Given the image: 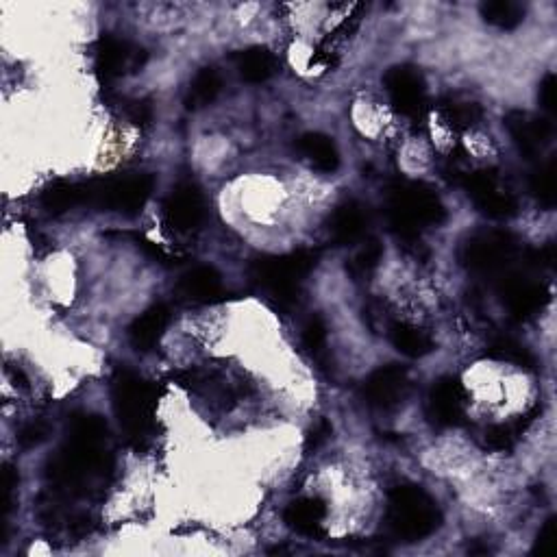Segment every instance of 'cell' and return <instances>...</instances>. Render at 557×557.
Returning <instances> with one entry per match:
<instances>
[{
	"label": "cell",
	"mask_w": 557,
	"mask_h": 557,
	"mask_svg": "<svg viewBox=\"0 0 557 557\" xmlns=\"http://www.w3.org/2000/svg\"><path fill=\"white\" fill-rule=\"evenodd\" d=\"M388 222L401 242L420 238V231L438 227L447 218L440 196L427 183L420 181H394L388 190Z\"/></svg>",
	"instance_id": "cell-1"
},
{
	"label": "cell",
	"mask_w": 557,
	"mask_h": 557,
	"mask_svg": "<svg viewBox=\"0 0 557 557\" xmlns=\"http://www.w3.org/2000/svg\"><path fill=\"white\" fill-rule=\"evenodd\" d=\"M159 392L142 379L140 375L131 373L127 368H118L114 379H111V405L118 423L125 431L127 442L135 449L142 447L148 431L153 427V416L157 407Z\"/></svg>",
	"instance_id": "cell-2"
},
{
	"label": "cell",
	"mask_w": 557,
	"mask_h": 557,
	"mask_svg": "<svg viewBox=\"0 0 557 557\" xmlns=\"http://www.w3.org/2000/svg\"><path fill=\"white\" fill-rule=\"evenodd\" d=\"M386 525L396 540L420 542L440 529L442 512L423 488L403 484L388 494Z\"/></svg>",
	"instance_id": "cell-3"
},
{
	"label": "cell",
	"mask_w": 557,
	"mask_h": 557,
	"mask_svg": "<svg viewBox=\"0 0 557 557\" xmlns=\"http://www.w3.org/2000/svg\"><path fill=\"white\" fill-rule=\"evenodd\" d=\"M320 251L301 249L288 255H264L253 259L249 275L255 286L270 294V299L281 307H290L299 299L301 281L318 264Z\"/></svg>",
	"instance_id": "cell-4"
},
{
	"label": "cell",
	"mask_w": 557,
	"mask_h": 557,
	"mask_svg": "<svg viewBox=\"0 0 557 557\" xmlns=\"http://www.w3.org/2000/svg\"><path fill=\"white\" fill-rule=\"evenodd\" d=\"M83 185V205L122 216H138L153 194L155 179L151 175L94 179Z\"/></svg>",
	"instance_id": "cell-5"
},
{
	"label": "cell",
	"mask_w": 557,
	"mask_h": 557,
	"mask_svg": "<svg viewBox=\"0 0 557 557\" xmlns=\"http://www.w3.org/2000/svg\"><path fill=\"white\" fill-rule=\"evenodd\" d=\"M521 255V246L510 231H481L462 244L460 262L475 275H501Z\"/></svg>",
	"instance_id": "cell-6"
},
{
	"label": "cell",
	"mask_w": 557,
	"mask_h": 557,
	"mask_svg": "<svg viewBox=\"0 0 557 557\" xmlns=\"http://www.w3.org/2000/svg\"><path fill=\"white\" fill-rule=\"evenodd\" d=\"M497 292L512 318L529 320L540 314L551 301V290L540 281L529 279L518 270H505L499 275Z\"/></svg>",
	"instance_id": "cell-7"
},
{
	"label": "cell",
	"mask_w": 557,
	"mask_h": 557,
	"mask_svg": "<svg viewBox=\"0 0 557 557\" xmlns=\"http://www.w3.org/2000/svg\"><path fill=\"white\" fill-rule=\"evenodd\" d=\"M394 111L401 116L418 118L427 103V85L423 74L414 66H394L383 77Z\"/></svg>",
	"instance_id": "cell-8"
},
{
	"label": "cell",
	"mask_w": 557,
	"mask_h": 557,
	"mask_svg": "<svg viewBox=\"0 0 557 557\" xmlns=\"http://www.w3.org/2000/svg\"><path fill=\"white\" fill-rule=\"evenodd\" d=\"M94 53V68L103 83L114 81L127 72L140 70L146 61V53L142 48L109 33L96 42Z\"/></svg>",
	"instance_id": "cell-9"
},
{
	"label": "cell",
	"mask_w": 557,
	"mask_h": 557,
	"mask_svg": "<svg viewBox=\"0 0 557 557\" xmlns=\"http://www.w3.org/2000/svg\"><path fill=\"white\" fill-rule=\"evenodd\" d=\"M410 392V373L399 364L377 368L362 386V399L375 410H392Z\"/></svg>",
	"instance_id": "cell-10"
},
{
	"label": "cell",
	"mask_w": 557,
	"mask_h": 557,
	"mask_svg": "<svg viewBox=\"0 0 557 557\" xmlns=\"http://www.w3.org/2000/svg\"><path fill=\"white\" fill-rule=\"evenodd\" d=\"M466 407L464 383L453 377H440L427 396V416L438 427H455L462 423Z\"/></svg>",
	"instance_id": "cell-11"
},
{
	"label": "cell",
	"mask_w": 557,
	"mask_h": 557,
	"mask_svg": "<svg viewBox=\"0 0 557 557\" xmlns=\"http://www.w3.org/2000/svg\"><path fill=\"white\" fill-rule=\"evenodd\" d=\"M503 122L514 146L521 151V155L529 159L536 157L551 140V133H553L551 122L529 114V111H521V109L507 111Z\"/></svg>",
	"instance_id": "cell-12"
},
{
	"label": "cell",
	"mask_w": 557,
	"mask_h": 557,
	"mask_svg": "<svg viewBox=\"0 0 557 557\" xmlns=\"http://www.w3.org/2000/svg\"><path fill=\"white\" fill-rule=\"evenodd\" d=\"M166 222L175 231H192L201 225L205 205H203V194L192 183H181L177 185L172 194L168 196V201L164 205Z\"/></svg>",
	"instance_id": "cell-13"
},
{
	"label": "cell",
	"mask_w": 557,
	"mask_h": 557,
	"mask_svg": "<svg viewBox=\"0 0 557 557\" xmlns=\"http://www.w3.org/2000/svg\"><path fill=\"white\" fill-rule=\"evenodd\" d=\"M177 290L185 301L201 305H214L229 296L225 286H222V277L212 266H196L190 272H185Z\"/></svg>",
	"instance_id": "cell-14"
},
{
	"label": "cell",
	"mask_w": 557,
	"mask_h": 557,
	"mask_svg": "<svg viewBox=\"0 0 557 557\" xmlns=\"http://www.w3.org/2000/svg\"><path fill=\"white\" fill-rule=\"evenodd\" d=\"M170 323V307L164 303H157L148 307L142 316H138L129 327V340L135 351L148 353L153 351L164 338V333Z\"/></svg>",
	"instance_id": "cell-15"
},
{
	"label": "cell",
	"mask_w": 557,
	"mask_h": 557,
	"mask_svg": "<svg viewBox=\"0 0 557 557\" xmlns=\"http://www.w3.org/2000/svg\"><path fill=\"white\" fill-rule=\"evenodd\" d=\"M368 227V212L362 203L346 201L336 207V212L329 218L331 240L338 246H351L364 238Z\"/></svg>",
	"instance_id": "cell-16"
},
{
	"label": "cell",
	"mask_w": 557,
	"mask_h": 557,
	"mask_svg": "<svg viewBox=\"0 0 557 557\" xmlns=\"http://www.w3.org/2000/svg\"><path fill=\"white\" fill-rule=\"evenodd\" d=\"M327 516V505L320 499H299L292 501L286 512H283V523L290 529H294L296 534L320 540L325 538V527L323 521Z\"/></svg>",
	"instance_id": "cell-17"
},
{
	"label": "cell",
	"mask_w": 557,
	"mask_h": 557,
	"mask_svg": "<svg viewBox=\"0 0 557 557\" xmlns=\"http://www.w3.org/2000/svg\"><path fill=\"white\" fill-rule=\"evenodd\" d=\"M296 148H299V153L309 164H312L316 170L325 172V175H331V172H336L340 166L338 146L333 142V138H329L325 133H316V131L303 133L299 142H296Z\"/></svg>",
	"instance_id": "cell-18"
},
{
	"label": "cell",
	"mask_w": 557,
	"mask_h": 557,
	"mask_svg": "<svg viewBox=\"0 0 557 557\" xmlns=\"http://www.w3.org/2000/svg\"><path fill=\"white\" fill-rule=\"evenodd\" d=\"M235 70L246 83H264L277 70V59L264 46H251L233 55Z\"/></svg>",
	"instance_id": "cell-19"
},
{
	"label": "cell",
	"mask_w": 557,
	"mask_h": 557,
	"mask_svg": "<svg viewBox=\"0 0 557 557\" xmlns=\"http://www.w3.org/2000/svg\"><path fill=\"white\" fill-rule=\"evenodd\" d=\"M386 333L390 336V342H392L394 349L405 357H412V360L425 357L433 349H436V344H433L429 333H425L423 329H416L412 325L392 323Z\"/></svg>",
	"instance_id": "cell-20"
},
{
	"label": "cell",
	"mask_w": 557,
	"mask_h": 557,
	"mask_svg": "<svg viewBox=\"0 0 557 557\" xmlns=\"http://www.w3.org/2000/svg\"><path fill=\"white\" fill-rule=\"evenodd\" d=\"M470 201L475 203L477 212L484 214L486 218L492 220H507L516 216L518 212V203L512 194H507L503 190H499V185H492L488 190H481L477 194L470 196Z\"/></svg>",
	"instance_id": "cell-21"
},
{
	"label": "cell",
	"mask_w": 557,
	"mask_h": 557,
	"mask_svg": "<svg viewBox=\"0 0 557 557\" xmlns=\"http://www.w3.org/2000/svg\"><path fill=\"white\" fill-rule=\"evenodd\" d=\"M77 205H83V185L81 183L55 181L42 192V207L53 216L66 214Z\"/></svg>",
	"instance_id": "cell-22"
},
{
	"label": "cell",
	"mask_w": 557,
	"mask_h": 557,
	"mask_svg": "<svg viewBox=\"0 0 557 557\" xmlns=\"http://www.w3.org/2000/svg\"><path fill=\"white\" fill-rule=\"evenodd\" d=\"M222 90V79L216 68H201L190 83L188 96H185V107L203 109L212 105Z\"/></svg>",
	"instance_id": "cell-23"
},
{
	"label": "cell",
	"mask_w": 557,
	"mask_h": 557,
	"mask_svg": "<svg viewBox=\"0 0 557 557\" xmlns=\"http://www.w3.org/2000/svg\"><path fill=\"white\" fill-rule=\"evenodd\" d=\"M440 116L447 125L455 131H468L477 127L481 118H484V109L473 101H460V98H451L444 101L440 107Z\"/></svg>",
	"instance_id": "cell-24"
},
{
	"label": "cell",
	"mask_w": 557,
	"mask_h": 557,
	"mask_svg": "<svg viewBox=\"0 0 557 557\" xmlns=\"http://www.w3.org/2000/svg\"><path fill=\"white\" fill-rule=\"evenodd\" d=\"M486 357L490 360H497V362H507V364H514L518 368H536V357L531 353L525 344H521L514 338H494L488 349H486Z\"/></svg>",
	"instance_id": "cell-25"
},
{
	"label": "cell",
	"mask_w": 557,
	"mask_h": 557,
	"mask_svg": "<svg viewBox=\"0 0 557 557\" xmlns=\"http://www.w3.org/2000/svg\"><path fill=\"white\" fill-rule=\"evenodd\" d=\"M481 16L488 24L503 31H512L525 20V7L512 0H490L481 5Z\"/></svg>",
	"instance_id": "cell-26"
},
{
	"label": "cell",
	"mask_w": 557,
	"mask_h": 557,
	"mask_svg": "<svg viewBox=\"0 0 557 557\" xmlns=\"http://www.w3.org/2000/svg\"><path fill=\"white\" fill-rule=\"evenodd\" d=\"M68 438L83 442H103L107 438V423L96 414H74L68 425Z\"/></svg>",
	"instance_id": "cell-27"
},
{
	"label": "cell",
	"mask_w": 557,
	"mask_h": 557,
	"mask_svg": "<svg viewBox=\"0 0 557 557\" xmlns=\"http://www.w3.org/2000/svg\"><path fill=\"white\" fill-rule=\"evenodd\" d=\"M529 190L536 196V201L551 209L555 205V157L547 164H542L529 179Z\"/></svg>",
	"instance_id": "cell-28"
},
{
	"label": "cell",
	"mask_w": 557,
	"mask_h": 557,
	"mask_svg": "<svg viewBox=\"0 0 557 557\" xmlns=\"http://www.w3.org/2000/svg\"><path fill=\"white\" fill-rule=\"evenodd\" d=\"M381 257H383V246L377 240H368L364 244V249L351 259L346 270H349V275L353 279H366L377 270V266L381 264Z\"/></svg>",
	"instance_id": "cell-29"
},
{
	"label": "cell",
	"mask_w": 557,
	"mask_h": 557,
	"mask_svg": "<svg viewBox=\"0 0 557 557\" xmlns=\"http://www.w3.org/2000/svg\"><path fill=\"white\" fill-rule=\"evenodd\" d=\"M325 344H327V325H325V320L320 318L318 314L309 316L307 323L303 325V346L312 355H318L320 351L325 349Z\"/></svg>",
	"instance_id": "cell-30"
},
{
	"label": "cell",
	"mask_w": 557,
	"mask_h": 557,
	"mask_svg": "<svg viewBox=\"0 0 557 557\" xmlns=\"http://www.w3.org/2000/svg\"><path fill=\"white\" fill-rule=\"evenodd\" d=\"M518 433L512 425H494L486 431V447L492 451H510Z\"/></svg>",
	"instance_id": "cell-31"
},
{
	"label": "cell",
	"mask_w": 557,
	"mask_h": 557,
	"mask_svg": "<svg viewBox=\"0 0 557 557\" xmlns=\"http://www.w3.org/2000/svg\"><path fill=\"white\" fill-rule=\"evenodd\" d=\"M48 436H51V427L46 423H40V420H33V423H27L18 431V442L22 449H35L44 444Z\"/></svg>",
	"instance_id": "cell-32"
},
{
	"label": "cell",
	"mask_w": 557,
	"mask_h": 557,
	"mask_svg": "<svg viewBox=\"0 0 557 557\" xmlns=\"http://www.w3.org/2000/svg\"><path fill=\"white\" fill-rule=\"evenodd\" d=\"M555 259H557V251H555V244L549 242L540 246V249H527L523 253V264L527 268H536V270H547L555 266Z\"/></svg>",
	"instance_id": "cell-33"
},
{
	"label": "cell",
	"mask_w": 557,
	"mask_h": 557,
	"mask_svg": "<svg viewBox=\"0 0 557 557\" xmlns=\"http://www.w3.org/2000/svg\"><path fill=\"white\" fill-rule=\"evenodd\" d=\"M333 433V427L327 418H320L314 423V427L307 431V438H305V451L307 453H316L320 447H325L329 442Z\"/></svg>",
	"instance_id": "cell-34"
},
{
	"label": "cell",
	"mask_w": 557,
	"mask_h": 557,
	"mask_svg": "<svg viewBox=\"0 0 557 557\" xmlns=\"http://www.w3.org/2000/svg\"><path fill=\"white\" fill-rule=\"evenodd\" d=\"M538 101H540V107L547 111L549 116H555V111H557V81H555L553 72H549L547 77L542 79L540 90H538Z\"/></svg>",
	"instance_id": "cell-35"
},
{
	"label": "cell",
	"mask_w": 557,
	"mask_h": 557,
	"mask_svg": "<svg viewBox=\"0 0 557 557\" xmlns=\"http://www.w3.org/2000/svg\"><path fill=\"white\" fill-rule=\"evenodd\" d=\"M125 116L138 127H146L153 120V107L148 101H125Z\"/></svg>",
	"instance_id": "cell-36"
},
{
	"label": "cell",
	"mask_w": 557,
	"mask_h": 557,
	"mask_svg": "<svg viewBox=\"0 0 557 557\" xmlns=\"http://www.w3.org/2000/svg\"><path fill=\"white\" fill-rule=\"evenodd\" d=\"M553 540H555V516L544 521L542 529L538 531V538L534 544V553H551L553 551Z\"/></svg>",
	"instance_id": "cell-37"
}]
</instances>
